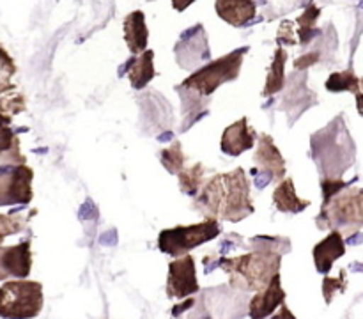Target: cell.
Segmentation results:
<instances>
[{
  "mask_svg": "<svg viewBox=\"0 0 363 319\" xmlns=\"http://www.w3.org/2000/svg\"><path fill=\"white\" fill-rule=\"evenodd\" d=\"M78 215H80V220H91V218H94V216H98V209H96L94 202H92L91 198H87V201L82 204Z\"/></svg>",
  "mask_w": 363,
  "mask_h": 319,
  "instance_id": "1f68e13d",
  "label": "cell"
},
{
  "mask_svg": "<svg viewBox=\"0 0 363 319\" xmlns=\"http://www.w3.org/2000/svg\"><path fill=\"white\" fill-rule=\"evenodd\" d=\"M206 176H208V169H206L204 163L201 162L188 167L186 170H181L179 172L181 191L190 195V197H197V194L206 184Z\"/></svg>",
  "mask_w": 363,
  "mask_h": 319,
  "instance_id": "44dd1931",
  "label": "cell"
},
{
  "mask_svg": "<svg viewBox=\"0 0 363 319\" xmlns=\"http://www.w3.org/2000/svg\"><path fill=\"white\" fill-rule=\"evenodd\" d=\"M326 89L332 92L353 91L354 94L363 91V78H358L353 71H344V73H333L326 80Z\"/></svg>",
  "mask_w": 363,
  "mask_h": 319,
  "instance_id": "603a6c76",
  "label": "cell"
},
{
  "mask_svg": "<svg viewBox=\"0 0 363 319\" xmlns=\"http://www.w3.org/2000/svg\"><path fill=\"white\" fill-rule=\"evenodd\" d=\"M43 308V286L32 280H13L0 287V318L32 319Z\"/></svg>",
  "mask_w": 363,
  "mask_h": 319,
  "instance_id": "277c9868",
  "label": "cell"
},
{
  "mask_svg": "<svg viewBox=\"0 0 363 319\" xmlns=\"http://www.w3.org/2000/svg\"><path fill=\"white\" fill-rule=\"evenodd\" d=\"M170 138H172V131H167V133L160 135L158 140H160V142H165V140H170Z\"/></svg>",
  "mask_w": 363,
  "mask_h": 319,
  "instance_id": "74e56055",
  "label": "cell"
},
{
  "mask_svg": "<svg viewBox=\"0 0 363 319\" xmlns=\"http://www.w3.org/2000/svg\"><path fill=\"white\" fill-rule=\"evenodd\" d=\"M286 300V293L282 289V280H280V273H277L268 286L264 289L257 291L254 298L248 305V314L252 319H266L280 307Z\"/></svg>",
  "mask_w": 363,
  "mask_h": 319,
  "instance_id": "8fae6325",
  "label": "cell"
},
{
  "mask_svg": "<svg viewBox=\"0 0 363 319\" xmlns=\"http://www.w3.org/2000/svg\"><path fill=\"white\" fill-rule=\"evenodd\" d=\"M272 319H296V318H294L293 312H291L289 308H287V305L282 303V305H280V312H279V314L273 315Z\"/></svg>",
  "mask_w": 363,
  "mask_h": 319,
  "instance_id": "836d02e7",
  "label": "cell"
},
{
  "mask_svg": "<svg viewBox=\"0 0 363 319\" xmlns=\"http://www.w3.org/2000/svg\"><path fill=\"white\" fill-rule=\"evenodd\" d=\"M255 137H257V133L254 131V128H248L247 117H241L238 123L225 128L222 142H220V149L229 156H240L254 147Z\"/></svg>",
  "mask_w": 363,
  "mask_h": 319,
  "instance_id": "4fadbf2b",
  "label": "cell"
},
{
  "mask_svg": "<svg viewBox=\"0 0 363 319\" xmlns=\"http://www.w3.org/2000/svg\"><path fill=\"white\" fill-rule=\"evenodd\" d=\"M160 158H162V165L165 167L170 174H179L181 170H183L184 155L179 142H172V145L163 149V151L160 152Z\"/></svg>",
  "mask_w": 363,
  "mask_h": 319,
  "instance_id": "cb8c5ba5",
  "label": "cell"
},
{
  "mask_svg": "<svg viewBox=\"0 0 363 319\" xmlns=\"http://www.w3.org/2000/svg\"><path fill=\"white\" fill-rule=\"evenodd\" d=\"M318 60H319V52H311L307 53V55H301L300 59L294 62V67H296V69H307L308 66H314Z\"/></svg>",
  "mask_w": 363,
  "mask_h": 319,
  "instance_id": "4dcf8cb0",
  "label": "cell"
},
{
  "mask_svg": "<svg viewBox=\"0 0 363 319\" xmlns=\"http://www.w3.org/2000/svg\"><path fill=\"white\" fill-rule=\"evenodd\" d=\"M321 220H325L323 227H333V230H339L340 227H360L363 223V190L354 188L323 204L319 222Z\"/></svg>",
  "mask_w": 363,
  "mask_h": 319,
  "instance_id": "8992f818",
  "label": "cell"
},
{
  "mask_svg": "<svg viewBox=\"0 0 363 319\" xmlns=\"http://www.w3.org/2000/svg\"><path fill=\"white\" fill-rule=\"evenodd\" d=\"M346 254V243L340 230H332L323 241L314 247V262L319 273H328L333 262Z\"/></svg>",
  "mask_w": 363,
  "mask_h": 319,
  "instance_id": "5bb4252c",
  "label": "cell"
},
{
  "mask_svg": "<svg viewBox=\"0 0 363 319\" xmlns=\"http://www.w3.org/2000/svg\"><path fill=\"white\" fill-rule=\"evenodd\" d=\"M254 160L257 163L255 169L272 174L273 179H282L286 176V160L273 142L272 135H259V144L255 149Z\"/></svg>",
  "mask_w": 363,
  "mask_h": 319,
  "instance_id": "7c38bea8",
  "label": "cell"
},
{
  "mask_svg": "<svg viewBox=\"0 0 363 319\" xmlns=\"http://www.w3.org/2000/svg\"><path fill=\"white\" fill-rule=\"evenodd\" d=\"M126 73L128 78H130L131 87L137 89V91L144 89L156 77L155 52L152 50H145L138 57H131L130 67H128Z\"/></svg>",
  "mask_w": 363,
  "mask_h": 319,
  "instance_id": "e0dca14e",
  "label": "cell"
},
{
  "mask_svg": "<svg viewBox=\"0 0 363 319\" xmlns=\"http://www.w3.org/2000/svg\"><path fill=\"white\" fill-rule=\"evenodd\" d=\"M176 57L177 64L184 69H194L199 64L206 62L211 57L209 52L208 38H206V30L201 23L195 27L188 28L183 35L179 38L176 45Z\"/></svg>",
  "mask_w": 363,
  "mask_h": 319,
  "instance_id": "ba28073f",
  "label": "cell"
},
{
  "mask_svg": "<svg viewBox=\"0 0 363 319\" xmlns=\"http://www.w3.org/2000/svg\"><path fill=\"white\" fill-rule=\"evenodd\" d=\"M347 186H351V181L350 183H346V181H342L340 177H325V179L321 181L323 198H325V202H323V204H326V202L332 201L333 197H337V194H340V191Z\"/></svg>",
  "mask_w": 363,
  "mask_h": 319,
  "instance_id": "83f0119b",
  "label": "cell"
},
{
  "mask_svg": "<svg viewBox=\"0 0 363 319\" xmlns=\"http://www.w3.org/2000/svg\"><path fill=\"white\" fill-rule=\"evenodd\" d=\"M294 27V23L291 20H286L279 28V35H277V43L279 45H294L296 38H294V32L291 28Z\"/></svg>",
  "mask_w": 363,
  "mask_h": 319,
  "instance_id": "f546056e",
  "label": "cell"
},
{
  "mask_svg": "<svg viewBox=\"0 0 363 319\" xmlns=\"http://www.w3.org/2000/svg\"><path fill=\"white\" fill-rule=\"evenodd\" d=\"M319 16H321V9H319L315 4H311V6L305 9V13L296 20L298 35H300L301 45H307V43H311L312 39H314V35L319 34V30L315 28Z\"/></svg>",
  "mask_w": 363,
  "mask_h": 319,
  "instance_id": "7402d4cb",
  "label": "cell"
},
{
  "mask_svg": "<svg viewBox=\"0 0 363 319\" xmlns=\"http://www.w3.org/2000/svg\"><path fill=\"white\" fill-rule=\"evenodd\" d=\"M194 305H195L194 298H188V300L184 301V303H177L176 307L172 308V315H174V318H177V315L183 314V312H186L188 308H191V307H194Z\"/></svg>",
  "mask_w": 363,
  "mask_h": 319,
  "instance_id": "d6a6232c",
  "label": "cell"
},
{
  "mask_svg": "<svg viewBox=\"0 0 363 319\" xmlns=\"http://www.w3.org/2000/svg\"><path fill=\"white\" fill-rule=\"evenodd\" d=\"M195 261L191 255H179L169 264V279H167V296L184 298L191 296L199 291L197 275H195Z\"/></svg>",
  "mask_w": 363,
  "mask_h": 319,
  "instance_id": "9c48e42d",
  "label": "cell"
},
{
  "mask_svg": "<svg viewBox=\"0 0 363 319\" xmlns=\"http://www.w3.org/2000/svg\"><path fill=\"white\" fill-rule=\"evenodd\" d=\"M273 202H275L279 211L293 213V215L305 211V209L311 206V202L298 197L296 188H294V181L291 179V177H286L284 181H280L279 186L273 191Z\"/></svg>",
  "mask_w": 363,
  "mask_h": 319,
  "instance_id": "ac0fdd59",
  "label": "cell"
},
{
  "mask_svg": "<svg viewBox=\"0 0 363 319\" xmlns=\"http://www.w3.org/2000/svg\"><path fill=\"white\" fill-rule=\"evenodd\" d=\"M195 208L208 218L240 222L254 213L250 183L241 167L227 174H216L195 197Z\"/></svg>",
  "mask_w": 363,
  "mask_h": 319,
  "instance_id": "6da1fadb",
  "label": "cell"
},
{
  "mask_svg": "<svg viewBox=\"0 0 363 319\" xmlns=\"http://www.w3.org/2000/svg\"><path fill=\"white\" fill-rule=\"evenodd\" d=\"M195 0H172V6L176 11H184L194 4Z\"/></svg>",
  "mask_w": 363,
  "mask_h": 319,
  "instance_id": "e575fe53",
  "label": "cell"
},
{
  "mask_svg": "<svg viewBox=\"0 0 363 319\" xmlns=\"http://www.w3.org/2000/svg\"><path fill=\"white\" fill-rule=\"evenodd\" d=\"M286 62H287V52L284 48H277L275 55H273V62L269 66L268 78H266L264 91L262 96H273L280 92L286 84Z\"/></svg>",
  "mask_w": 363,
  "mask_h": 319,
  "instance_id": "ffe728a7",
  "label": "cell"
},
{
  "mask_svg": "<svg viewBox=\"0 0 363 319\" xmlns=\"http://www.w3.org/2000/svg\"><path fill=\"white\" fill-rule=\"evenodd\" d=\"M215 9L233 27H245L255 16V0H216Z\"/></svg>",
  "mask_w": 363,
  "mask_h": 319,
  "instance_id": "9a60e30c",
  "label": "cell"
},
{
  "mask_svg": "<svg viewBox=\"0 0 363 319\" xmlns=\"http://www.w3.org/2000/svg\"><path fill=\"white\" fill-rule=\"evenodd\" d=\"M282 264V255L269 250L254 248V252L241 257L218 261V266L229 275L230 286L234 289L261 291L269 284V280L279 273Z\"/></svg>",
  "mask_w": 363,
  "mask_h": 319,
  "instance_id": "7a4b0ae2",
  "label": "cell"
},
{
  "mask_svg": "<svg viewBox=\"0 0 363 319\" xmlns=\"http://www.w3.org/2000/svg\"><path fill=\"white\" fill-rule=\"evenodd\" d=\"M218 234L220 223L216 220L208 218L195 225H181L162 230L158 237V247L163 254L179 257V255L190 252L191 248H197L206 241L215 240Z\"/></svg>",
  "mask_w": 363,
  "mask_h": 319,
  "instance_id": "5b68a950",
  "label": "cell"
},
{
  "mask_svg": "<svg viewBox=\"0 0 363 319\" xmlns=\"http://www.w3.org/2000/svg\"><path fill=\"white\" fill-rule=\"evenodd\" d=\"M357 106H358V112L363 116V91L357 94Z\"/></svg>",
  "mask_w": 363,
  "mask_h": 319,
  "instance_id": "8d00e7d4",
  "label": "cell"
},
{
  "mask_svg": "<svg viewBox=\"0 0 363 319\" xmlns=\"http://www.w3.org/2000/svg\"><path fill=\"white\" fill-rule=\"evenodd\" d=\"M99 241H101L103 245H108V243L116 245L117 243V233H116V230H110V233L103 234L101 240H99Z\"/></svg>",
  "mask_w": 363,
  "mask_h": 319,
  "instance_id": "d590c367",
  "label": "cell"
},
{
  "mask_svg": "<svg viewBox=\"0 0 363 319\" xmlns=\"http://www.w3.org/2000/svg\"><path fill=\"white\" fill-rule=\"evenodd\" d=\"M25 110V98L18 91L11 89V91L4 92L0 96V116H6L13 119V116L23 112Z\"/></svg>",
  "mask_w": 363,
  "mask_h": 319,
  "instance_id": "d4e9b609",
  "label": "cell"
},
{
  "mask_svg": "<svg viewBox=\"0 0 363 319\" xmlns=\"http://www.w3.org/2000/svg\"><path fill=\"white\" fill-rule=\"evenodd\" d=\"M346 289V272H340L339 276H325L323 280V294H325L326 303H332L333 296L337 293H342Z\"/></svg>",
  "mask_w": 363,
  "mask_h": 319,
  "instance_id": "4316f807",
  "label": "cell"
},
{
  "mask_svg": "<svg viewBox=\"0 0 363 319\" xmlns=\"http://www.w3.org/2000/svg\"><path fill=\"white\" fill-rule=\"evenodd\" d=\"M9 124L11 117L0 116V162L13 163V165L25 163V156L20 151V140Z\"/></svg>",
  "mask_w": 363,
  "mask_h": 319,
  "instance_id": "d6986e66",
  "label": "cell"
},
{
  "mask_svg": "<svg viewBox=\"0 0 363 319\" xmlns=\"http://www.w3.org/2000/svg\"><path fill=\"white\" fill-rule=\"evenodd\" d=\"M34 172L25 163L0 165V206L28 204L32 201Z\"/></svg>",
  "mask_w": 363,
  "mask_h": 319,
  "instance_id": "52a82bcc",
  "label": "cell"
},
{
  "mask_svg": "<svg viewBox=\"0 0 363 319\" xmlns=\"http://www.w3.org/2000/svg\"><path fill=\"white\" fill-rule=\"evenodd\" d=\"M14 73H16V66H14L13 57L0 45V94L14 89V85L11 84V78Z\"/></svg>",
  "mask_w": 363,
  "mask_h": 319,
  "instance_id": "484cf974",
  "label": "cell"
},
{
  "mask_svg": "<svg viewBox=\"0 0 363 319\" xmlns=\"http://www.w3.org/2000/svg\"><path fill=\"white\" fill-rule=\"evenodd\" d=\"M30 268L32 254L28 241L14 247H0V280L7 276L25 279L30 273Z\"/></svg>",
  "mask_w": 363,
  "mask_h": 319,
  "instance_id": "30bf717a",
  "label": "cell"
},
{
  "mask_svg": "<svg viewBox=\"0 0 363 319\" xmlns=\"http://www.w3.org/2000/svg\"><path fill=\"white\" fill-rule=\"evenodd\" d=\"M247 52L248 48L243 46V48L227 53L225 57H220V59L206 64L204 67H201L194 74H190L181 84V87L188 89V91L195 92V94L202 96V98H208L220 85L236 80L240 77L241 64H243V57Z\"/></svg>",
  "mask_w": 363,
  "mask_h": 319,
  "instance_id": "3957f363",
  "label": "cell"
},
{
  "mask_svg": "<svg viewBox=\"0 0 363 319\" xmlns=\"http://www.w3.org/2000/svg\"><path fill=\"white\" fill-rule=\"evenodd\" d=\"M123 30L128 50H130L133 55H138V53L147 50L149 32L147 25H145V14L142 13V11H133V13H130L124 18Z\"/></svg>",
  "mask_w": 363,
  "mask_h": 319,
  "instance_id": "2e32d148",
  "label": "cell"
},
{
  "mask_svg": "<svg viewBox=\"0 0 363 319\" xmlns=\"http://www.w3.org/2000/svg\"><path fill=\"white\" fill-rule=\"evenodd\" d=\"M21 229H23V220L18 218V216L0 215V243H2L6 236L20 233Z\"/></svg>",
  "mask_w": 363,
  "mask_h": 319,
  "instance_id": "f1b7e54d",
  "label": "cell"
}]
</instances>
